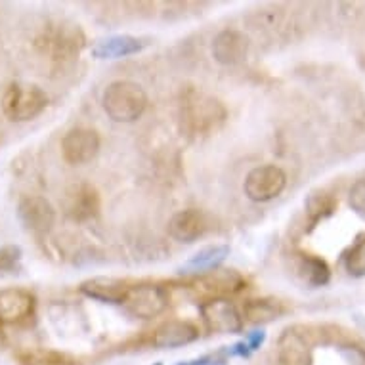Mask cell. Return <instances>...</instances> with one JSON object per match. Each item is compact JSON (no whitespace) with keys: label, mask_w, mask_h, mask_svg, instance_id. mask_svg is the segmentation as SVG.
Wrapping results in <instances>:
<instances>
[{"label":"cell","mask_w":365,"mask_h":365,"mask_svg":"<svg viewBox=\"0 0 365 365\" xmlns=\"http://www.w3.org/2000/svg\"><path fill=\"white\" fill-rule=\"evenodd\" d=\"M180 119L184 130L190 134H209L216 130L226 119V108L220 100L203 94L195 88H190L182 98Z\"/></svg>","instance_id":"obj_1"},{"label":"cell","mask_w":365,"mask_h":365,"mask_svg":"<svg viewBox=\"0 0 365 365\" xmlns=\"http://www.w3.org/2000/svg\"><path fill=\"white\" fill-rule=\"evenodd\" d=\"M103 111L115 123H134L144 115L148 96L140 84L132 81H115L102 96Z\"/></svg>","instance_id":"obj_2"},{"label":"cell","mask_w":365,"mask_h":365,"mask_svg":"<svg viewBox=\"0 0 365 365\" xmlns=\"http://www.w3.org/2000/svg\"><path fill=\"white\" fill-rule=\"evenodd\" d=\"M48 106V96L36 84H12L2 98V111L12 120H31Z\"/></svg>","instance_id":"obj_3"},{"label":"cell","mask_w":365,"mask_h":365,"mask_svg":"<svg viewBox=\"0 0 365 365\" xmlns=\"http://www.w3.org/2000/svg\"><path fill=\"white\" fill-rule=\"evenodd\" d=\"M120 306L138 319H151L161 316L168 308V293L167 289L155 283L130 285Z\"/></svg>","instance_id":"obj_4"},{"label":"cell","mask_w":365,"mask_h":365,"mask_svg":"<svg viewBox=\"0 0 365 365\" xmlns=\"http://www.w3.org/2000/svg\"><path fill=\"white\" fill-rule=\"evenodd\" d=\"M285 186H287V176L282 168L276 165H264L252 168L247 174L243 190L247 197L255 203H268L272 199L279 197Z\"/></svg>","instance_id":"obj_5"},{"label":"cell","mask_w":365,"mask_h":365,"mask_svg":"<svg viewBox=\"0 0 365 365\" xmlns=\"http://www.w3.org/2000/svg\"><path fill=\"white\" fill-rule=\"evenodd\" d=\"M201 316L207 329L218 335H235L243 329V316L232 300L224 297L209 299L201 304Z\"/></svg>","instance_id":"obj_6"},{"label":"cell","mask_w":365,"mask_h":365,"mask_svg":"<svg viewBox=\"0 0 365 365\" xmlns=\"http://www.w3.org/2000/svg\"><path fill=\"white\" fill-rule=\"evenodd\" d=\"M277 361L279 365H312V341L304 327L294 325L283 329L277 339Z\"/></svg>","instance_id":"obj_7"},{"label":"cell","mask_w":365,"mask_h":365,"mask_svg":"<svg viewBox=\"0 0 365 365\" xmlns=\"http://www.w3.org/2000/svg\"><path fill=\"white\" fill-rule=\"evenodd\" d=\"M18 216L31 234H48L56 222V210L48 199L41 195H25L18 205Z\"/></svg>","instance_id":"obj_8"},{"label":"cell","mask_w":365,"mask_h":365,"mask_svg":"<svg viewBox=\"0 0 365 365\" xmlns=\"http://www.w3.org/2000/svg\"><path fill=\"white\" fill-rule=\"evenodd\" d=\"M100 151V136L92 128H73L61 140V153L69 165H84Z\"/></svg>","instance_id":"obj_9"},{"label":"cell","mask_w":365,"mask_h":365,"mask_svg":"<svg viewBox=\"0 0 365 365\" xmlns=\"http://www.w3.org/2000/svg\"><path fill=\"white\" fill-rule=\"evenodd\" d=\"M249 36L235 29L220 31L212 41V58L220 66H237L249 54Z\"/></svg>","instance_id":"obj_10"},{"label":"cell","mask_w":365,"mask_h":365,"mask_svg":"<svg viewBox=\"0 0 365 365\" xmlns=\"http://www.w3.org/2000/svg\"><path fill=\"white\" fill-rule=\"evenodd\" d=\"M100 212V195L90 184L69 187L66 197V215L75 222H86Z\"/></svg>","instance_id":"obj_11"},{"label":"cell","mask_w":365,"mask_h":365,"mask_svg":"<svg viewBox=\"0 0 365 365\" xmlns=\"http://www.w3.org/2000/svg\"><path fill=\"white\" fill-rule=\"evenodd\" d=\"M207 218L201 210H180L168 222V235L178 243H193L207 232Z\"/></svg>","instance_id":"obj_12"},{"label":"cell","mask_w":365,"mask_h":365,"mask_svg":"<svg viewBox=\"0 0 365 365\" xmlns=\"http://www.w3.org/2000/svg\"><path fill=\"white\" fill-rule=\"evenodd\" d=\"M35 310V297L25 289H4L0 291V322L19 324Z\"/></svg>","instance_id":"obj_13"},{"label":"cell","mask_w":365,"mask_h":365,"mask_svg":"<svg viewBox=\"0 0 365 365\" xmlns=\"http://www.w3.org/2000/svg\"><path fill=\"white\" fill-rule=\"evenodd\" d=\"M199 339V329L190 322H165L153 331L151 335V344L155 348H180L192 344Z\"/></svg>","instance_id":"obj_14"},{"label":"cell","mask_w":365,"mask_h":365,"mask_svg":"<svg viewBox=\"0 0 365 365\" xmlns=\"http://www.w3.org/2000/svg\"><path fill=\"white\" fill-rule=\"evenodd\" d=\"M145 48V42L132 35H113L100 38L92 46V56L98 60H119L126 56H134Z\"/></svg>","instance_id":"obj_15"},{"label":"cell","mask_w":365,"mask_h":365,"mask_svg":"<svg viewBox=\"0 0 365 365\" xmlns=\"http://www.w3.org/2000/svg\"><path fill=\"white\" fill-rule=\"evenodd\" d=\"M81 293L86 294L88 299L109 302V304H123L130 283L117 279V277H92L81 283Z\"/></svg>","instance_id":"obj_16"},{"label":"cell","mask_w":365,"mask_h":365,"mask_svg":"<svg viewBox=\"0 0 365 365\" xmlns=\"http://www.w3.org/2000/svg\"><path fill=\"white\" fill-rule=\"evenodd\" d=\"M201 282V287L207 291V293L215 294L212 299H216L218 294L226 293H237L241 289L245 287V279L235 272V269H212V272H207L203 276L199 277Z\"/></svg>","instance_id":"obj_17"},{"label":"cell","mask_w":365,"mask_h":365,"mask_svg":"<svg viewBox=\"0 0 365 365\" xmlns=\"http://www.w3.org/2000/svg\"><path fill=\"white\" fill-rule=\"evenodd\" d=\"M230 255V247L227 245H209L201 249L199 252H195L190 260H187L180 272L182 274H199L203 276L207 272H212L220 266L226 257Z\"/></svg>","instance_id":"obj_18"},{"label":"cell","mask_w":365,"mask_h":365,"mask_svg":"<svg viewBox=\"0 0 365 365\" xmlns=\"http://www.w3.org/2000/svg\"><path fill=\"white\" fill-rule=\"evenodd\" d=\"M287 314V306L277 299H255L243 304V316L251 324H268Z\"/></svg>","instance_id":"obj_19"},{"label":"cell","mask_w":365,"mask_h":365,"mask_svg":"<svg viewBox=\"0 0 365 365\" xmlns=\"http://www.w3.org/2000/svg\"><path fill=\"white\" fill-rule=\"evenodd\" d=\"M336 205H339V201L329 192H322V190L319 192H312L304 201L306 220H308L310 230H314L322 220L335 215Z\"/></svg>","instance_id":"obj_20"},{"label":"cell","mask_w":365,"mask_h":365,"mask_svg":"<svg viewBox=\"0 0 365 365\" xmlns=\"http://www.w3.org/2000/svg\"><path fill=\"white\" fill-rule=\"evenodd\" d=\"M299 269L306 283L312 285V287H324L331 279L329 264L325 262L324 258L316 257V255H300Z\"/></svg>","instance_id":"obj_21"},{"label":"cell","mask_w":365,"mask_h":365,"mask_svg":"<svg viewBox=\"0 0 365 365\" xmlns=\"http://www.w3.org/2000/svg\"><path fill=\"white\" fill-rule=\"evenodd\" d=\"M18 361L21 365H77V359L71 358L69 354L46 350V348L19 352Z\"/></svg>","instance_id":"obj_22"},{"label":"cell","mask_w":365,"mask_h":365,"mask_svg":"<svg viewBox=\"0 0 365 365\" xmlns=\"http://www.w3.org/2000/svg\"><path fill=\"white\" fill-rule=\"evenodd\" d=\"M344 268L348 276L352 277H365V235H359L346 252H344Z\"/></svg>","instance_id":"obj_23"},{"label":"cell","mask_w":365,"mask_h":365,"mask_svg":"<svg viewBox=\"0 0 365 365\" xmlns=\"http://www.w3.org/2000/svg\"><path fill=\"white\" fill-rule=\"evenodd\" d=\"M21 247L6 245L0 249V276L4 274H18L19 264H21Z\"/></svg>","instance_id":"obj_24"},{"label":"cell","mask_w":365,"mask_h":365,"mask_svg":"<svg viewBox=\"0 0 365 365\" xmlns=\"http://www.w3.org/2000/svg\"><path fill=\"white\" fill-rule=\"evenodd\" d=\"M348 203L352 207L356 215L365 218V178H359L348 193Z\"/></svg>","instance_id":"obj_25"},{"label":"cell","mask_w":365,"mask_h":365,"mask_svg":"<svg viewBox=\"0 0 365 365\" xmlns=\"http://www.w3.org/2000/svg\"><path fill=\"white\" fill-rule=\"evenodd\" d=\"M339 352L348 365H365V348L358 344H352V342L339 344Z\"/></svg>","instance_id":"obj_26"},{"label":"cell","mask_w":365,"mask_h":365,"mask_svg":"<svg viewBox=\"0 0 365 365\" xmlns=\"http://www.w3.org/2000/svg\"><path fill=\"white\" fill-rule=\"evenodd\" d=\"M227 346L224 350H218L215 354H207V356H201V358L186 359V361H180L176 365H226L227 358Z\"/></svg>","instance_id":"obj_27"},{"label":"cell","mask_w":365,"mask_h":365,"mask_svg":"<svg viewBox=\"0 0 365 365\" xmlns=\"http://www.w3.org/2000/svg\"><path fill=\"white\" fill-rule=\"evenodd\" d=\"M264 341H266V333H264L262 329L252 331V333H249L245 339L247 346H249V350H251V352H255V350H258V348L262 346Z\"/></svg>","instance_id":"obj_28"},{"label":"cell","mask_w":365,"mask_h":365,"mask_svg":"<svg viewBox=\"0 0 365 365\" xmlns=\"http://www.w3.org/2000/svg\"><path fill=\"white\" fill-rule=\"evenodd\" d=\"M153 365H163V364H153Z\"/></svg>","instance_id":"obj_29"}]
</instances>
